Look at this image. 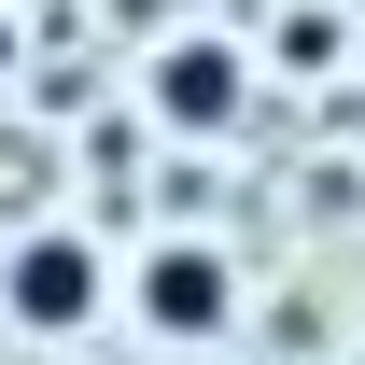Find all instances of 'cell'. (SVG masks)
Listing matches in <instances>:
<instances>
[{
    "mask_svg": "<svg viewBox=\"0 0 365 365\" xmlns=\"http://www.w3.org/2000/svg\"><path fill=\"white\" fill-rule=\"evenodd\" d=\"M113 309H127L155 351H225L239 337V253L211 225H155L127 267H113Z\"/></svg>",
    "mask_w": 365,
    "mask_h": 365,
    "instance_id": "1",
    "label": "cell"
},
{
    "mask_svg": "<svg viewBox=\"0 0 365 365\" xmlns=\"http://www.w3.org/2000/svg\"><path fill=\"white\" fill-rule=\"evenodd\" d=\"M0 323L14 337H98L113 323V239L98 225H14L0 239Z\"/></svg>",
    "mask_w": 365,
    "mask_h": 365,
    "instance_id": "2",
    "label": "cell"
},
{
    "mask_svg": "<svg viewBox=\"0 0 365 365\" xmlns=\"http://www.w3.org/2000/svg\"><path fill=\"white\" fill-rule=\"evenodd\" d=\"M140 113H155L169 140H225L239 113H253V56H239L225 29H169L155 71H140Z\"/></svg>",
    "mask_w": 365,
    "mask_h": 365,
    "instance_id": "3",
    "label": "cell"
},
{
    "mask_svg": "<svg viewBox=\"0 0 365 365\" xmlns=\"http://www.w3.org/2000/svg\"><path fill=\"white\" fill-rule=\"evenodd\" d=\"M14 71H29V14L0 0V85H14Z\"/></svg>",
    "mask_w": 365,
    "mask_h": 365,
    "instance_id": "4",
    "label": "cell"
}]
</instances>
